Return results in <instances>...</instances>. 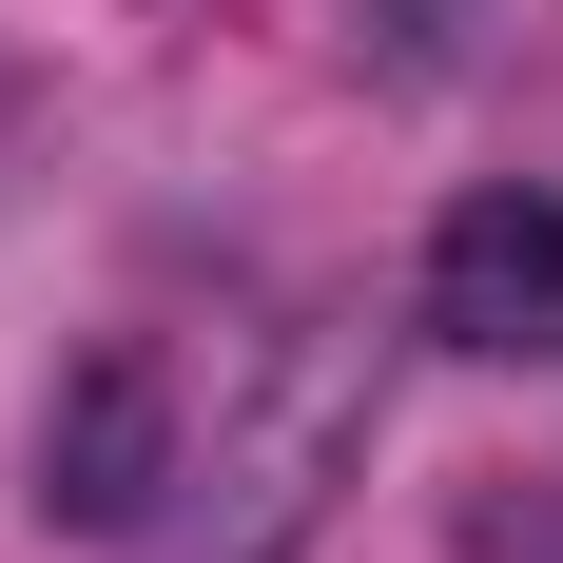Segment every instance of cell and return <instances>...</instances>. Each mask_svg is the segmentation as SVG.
Here are the masks:
<instances>
[{
    "mask_svg": "<svg viewBox=\"0 0 563 563\" xmlns=\"http://www.w3.org/2000/svg\"><path fill=\"white\" fill-rule=\"evenodd\" d=\"M428 331L466 350V369H563V195H448V233H428Z\"/></svg>",
    "mask_w": 563,
    "mask_h": 563,
    "instance_id": "7a4b0ae2",
    "label": "cell"
},
{
    "mask_svg": "<svg viewBox=\"0 0 563 563\" xmlns=\"http://www.w3.org/2000/svg\"><path fill=\"white\" fill-rule=\"evenodd\" d=\"M466 563H563V506H506V486H486V506H466Z\"/></svg>",
    "mask_w": 563,
    "mask_h": 563,
    "instance_id": "3957f363",
    "label": "cell"
},
{
    "mask_svg": "<svg viewBox=\"0 0 563 563\" xmlns=\"http://www.w3.org/2000/svg\"><path fill=\"white\" fill-rule=\"evenodd\" d=\"M156 486H175V350L156 331H98L78 369H58V408H40V525L136 544Z\"/></svg>",
    "mask_w": 563,
    "mask_h": 563,
    "instance_id": "6da1fadb",
    "label": "cell"
}]
</instances>
